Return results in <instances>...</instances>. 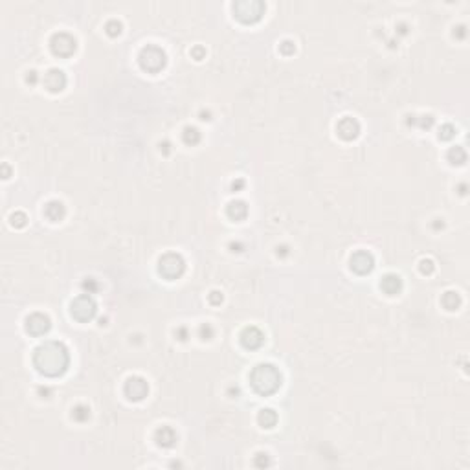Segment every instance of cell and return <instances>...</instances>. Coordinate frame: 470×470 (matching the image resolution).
<instances>
[{"label": "cell", "mask_w": 470, "mask_h": 470, "mask_svg": "<svg viewBox=\"0 0 470 470\" xmlns=\"http://www.w3.org/2000/svg\"><path fill=\"white\" fill-rule=\"evenodd\" d=\"M123 391H125V397L129 400H134V402L143 400L149 393L147 380L141 379V377H131L123 386Z\"/></svg>", "instance_id": "ba28073f"}, {"label": "cell", "mask_w": 470, "mask_h": 470, "mask_svg": "<svg viewBox=\"0 0 470 470\" xmlns=\"http://www.w3.org/2000/svg\"><path fill=\"white\" fill-rule=\"evenodd\" d=\"M419 270H421L422 274H432L435 270V265L432 259H422L421 263H419Z\"/></svg>", "instance_id": "4316f807"}, {"label": "cell", "mask_w": 470, "mask_h": 470, "mask_svg": "<svg viewBox=\"0 0 470 470\" xmlns=\"http://www.w3.org/2000/svg\"><path fill=\"white\" fill-rule=\"evenodd\" d=\"M245 186V180H237V182H233L232 184V188H233V191H237V190H241Z\"/></svg>", "instance_id": "d590c367"}, {"label": "cell", "mask_w": 470, "mask_h": 470, "mask_svg": "<svg viewBox=\"0 0 470 470\" xmlns=\"http://www.w3.org/2000/svg\"><path fill=\"white\" fill-rule=\"evenodd\" d=\"M198 336H200V340H211L213 338V327L210 323H202L200 329H198Z\"/></svg>", "instance_id": "484cf974"}, {"label": "cell", "mask_w": 470, "mask_h": 470, "mask_svg": "<svg viewBox=\"0 0 470 470\" xmlns=\"http://www.w3.org/2000/svg\"><path fill=\"white\" fill-rule=\"evenodd\" d=\"M380 288L386 292L387 296H395L402 290V279L397 274H386L380 281Z\"/></svg>", "instance_id": "2e32d148"}, {"label": "cell", "mask_w": 470, "mask_h": 470, "mask_svg": "<svg viewBox=\"0 0 470 470\" xmlns=\"http://www.w3.org/2000/svg\"><path fill=\"white\" fill-rule=\"evenodd\" d=\"M155 441L162 448H173L176 441H178V435H176V432L171 426H160L155 432Z\"/></svg>", "instance_id": "5bb4252c"}, {"label": "cell", "mask_w": 470, "mask_h": 470, "mask_svg": "<svg viewBox=\"0 0 470 470\" xmlns=\"http://www.w3.org/2000/svg\"><path fill=\"white\" fill-rule=\"evenodd\" d=\"M279 50H281V54H285V55H292L296 52V46L292 41H283L279 44Z\"/></svg>", "instance_id": "f1b7e54d"}, {"label": "cell", "mask_w": 470, "mask_h": 470, "mask_svg": "<svg viewBox=\"0 0 470 470\" xmlns=\"http://www.w3.org/2000/svg\"><path fill=\"white\" fill-rule=\"evenodd\" d=\"M182 138L188 145H196L200 141V133H198L196 127H186L182 133Z\"/></svg>", "instance_id": "44dd1931"}, {"label": "cell", "mask_w": 470, "mask_h": 470, "mask_svg": "<svg viewBox=\"0 0 470 470\" xmlns=\"http://www.w3.org/2000/svg\"><path fill=\"white\" fill-rule=\"evenodd\" d=\"M83 287H84V290H88L86 294H92V292L98 288V285H96V281H94V279H86L83 283Z\"/></svg>", "instance_id": "1f68e13d"}, {"label": "cell", "mask_w": 470, "mask_h": 470, "mask_svg": "<svg viewBox=\"0 0 470 470\" xmlns=\"http://www.w3.org/2000/svg\"><path fill=\"white\" fill-rule=\"evenodd\" d=\"M50 46H52V52H54L57 57H70L74 55V52L78 48V42H76V39H74L70 33L61 31V33H55V35L52 37Z\"/></svg>", "instance_id": "52a82bcc"}, {"label": "cell", "mask_w": 470, "mask_h": 470, "mask_svg": "<svg viewBox=\"0 0 470 470\" xmlns=\"http://www.w3.org/2000/svg\"><path fill=\"white\" fill-rule=\"evenodd\" d=\"M228 217L232 221H243L248 215V206L243 200H233V202L228 204Z\"/></svg>", "instance_id": "e0dca14e"}, {"label": "cell", "mask_w": 470, "mask_h": 470, "mask_svg": "<svg viewBox=\"0 0 470 470\" xmlns=\"http://www.w3.org/2000/svg\"><path fill=\"white\" fill-rule=\"evenodd\" d=\"M351 270L353 272H357L358 276H365L369 274L373 270V267H375V257H373V253H369L367 250H358V252H355L351 255Z\"/></svg>", "instance_id": "9c48e42d"}, {"label": "cell", "mask_w": 470, "mask_h": 470, "mask_svg": "<svg viewBox=\"0 0 470 470\" xmlns=\"http://www.w3.org/2000/svg\"><path fill=\"white\" fill-rule=\"evenodd\" d=\"M257 419H259V424L263 428H274L276 422H277V414H276L274 410L267 408V410H261Z\"/></svg>", "instance_id": "ac0fdd59"}, {"label": "cell", "mask_w": 470, "mask_h": 470, "mask_svg": "<svg viewBox=\"0 0 470 470\" xmlns=\"http://www.w3.org/2000/svg\"><path fill=\"white\" fill-rule=\"evenodd\" d=\"M191 55L195 57L196 61H200V59H202V57L206 55V50H204V48H200V46H196V48H193V50H191Z\"/></svg>", "instance_id": "d6a6232c"}, {"label": "cell", "mask_w": 470, "mask_h": 470, "mask_svg": "<svg viewBox=\"0 0 470 470\" xmlns=\"http://www.w3.org/2000/svg\"><path fill=\"white\" fill-rule=\"evenodd\" d=\"M105 31L111 37H118L121 33V22L116 21V19H111V21L105 24Z\"/></svg>", "instance_id": "603a6c76"}, {"label": "cell", "mask_w": 470, "mask_h": 470, "mask_svg": "<svg viewBox=\"0 0 470 470\" xmlns=\"http://www.w3.org/2000/svg\"><path fill=\"white\" fill-rule=\"evenodd\" d=\"M33 364L44 377H59L70 364V355L63 342L50 340L35 349Z\"/></svg>", "instance_id": "6da1fadb"}, {"label": "cell", "mask_w": 470, "mask_h": 470, "mask_svg": "<svg viewBox=\"0 0 470 470\" xmlns=\"http://www.w3.org/2000/svg\"><path fill=\"white\" fill-rule=\"evenodd\" d=\"M175 334L178 336V340H186V338H188V331L184 329V327H180V329H176Z\"/></svg>", "instance_id": "836d02e7"}, {"label": "cell", "mask_w": 470, "mask_h": 470, "mask_svg": "<svg viewBox=\"0 0 470 470\" xmlns=\"http://www.w3.org/2000/svg\"><path fill=\"white\" fill-rule=\"evenodd\" d=\"M336 133H338V136H340L342 140L351 141V140H355V138H357L358 134H360V123H358L355 118L345 116V118H342L340 121H338Z\"/></svg>", "instance_id": "4fadbf2b"}, {"label": "cell", "mask_w": 470, "mask_h": 470, "mask_svg": "<svg viewBox=\"0 0 470 470\" xmlns=\"http://www.w3.org/2000/svg\"><path fill=\"white\" fill-rule=\"evenodd\" d=\"M26 81H28L29 84H35L37 83V72H29L28 76H26Z\"/></svg>", "instance_id": "e575fe53"}, {"label": "cell", "mask_w": 470, "mask_h": 470, "mask_svg": "<svg viewBox=\"0 0 470 470\" xmlns=\"http://www.w3.org/2000/svg\"><path fill=\"white\" fill-rule=\"evenodd\" d=\"M432 123H434V118H432V116H421V118H419V125H421L422 129L432 127Z\"/></svg>", "instance_id": "4dcf8cb0"}, {"label": "cell", "mask_w": 470, "mask_h": 470, "mask_svg": "<svg viewBox=\"0 0 470 470\" xmlns=\"http://www.w3.org/2000/svg\"><path fill=\"white\" fill-rule=\"evenodd\" d=\"M42 83H44V88H46V90L57 94V92L64 90V86H66V76H64L63 70L52 68V70H48L44 74Z\"/></svg>", "instance_id": "7c38bea8"}, {"label": "cell", "mask_w": 470, "mask_h": 470, "mask_svg": "<svg viewBox=\"0 0 470 470\" xmlns=\"http://www.w3.org/2000/svg\"><path fill=\"white\" fill-rule=\"evenodd\" d=\"M281 373L272 364L255 365L250 373V384L259 395H272L281 387Z\"/></svg>", "instance_id": "7a4b0ae2"}, {"label": "cell", "mask_w": 470, "mask_h": 470, "mask_svg": "<svg viewBox=\"0 0 470 470\" xmlns=\"http://www.w3.org/2000/svg\"><path fill=\"white\" fill-rule=\"evenodd\" d=\"M72 419L78 422H86L90 419V408L84 406V404H79L72 410Z\"/></svg>", "instance_id": "ffe728a7"}, {"label": "cell", "mask_w": 470, "mask_h": 470, "mask_svg": "<svg viewBox=\"0 0 470 470\" xmlns=\"http://www.w3.org/2000/svg\"><path fill=\"white\" fill-rule=\"evenodd\" d=\"M448 160L454 164V166H461V164H465V160H467V153H465L463 147H452L448 151Z\"/></svg>", "instance_id": "7402d4cb"}, {"label": "cell", "mask_w": 470, "mask_h": 470, "mask_svg": "<svg viewBox=\"0 0 470 470\" xmlns=\"http://www.w3.org/2000/svg\"><path fill=\"white\" fill-rule=\"evenodd\" d=\"M50 327H52V322H50L48 316L42 314V312H33L31 316L26 318V331H28L29 334H33V336L46 334L50 331Z\"/></svg>", "instance_id": "30bf717a"}, {"label": "cell", "mask_w": 470, "mask_h": 470, "mask_svg": "<svg viewBox=\"0 0 470 470\" xmlns=\"http://www.w3.org/2000/svg\"><path fill=\"white\" fill-rule=\"evenodd\" d=\"M138 61H140V66L143 70L151 72V74H156L160 72L166 63H167V57H166V52L160 48V46H155V44H147L140 50V55H138Z\"/></svg>", "instance_id": "3957f363"}, {"label": "cell", "mask_w": 470, "mask_h": 470, "mask_svg": "<svg viewBox=\"0 0 470 470\" xmlns=\"http://www.w3.org/2000/svg\"><path fill=\"white\" fill-rule=\"evenodd\" d=\"M222 300H224V298H222V294H221L219 290H213V292L210 294V303H211V305H221V303H222Z\"/></svg>", "instance_id": "f546056e"}, {"label": "cell", "mask_w": 470, "mask_h": 470, "mask_svg": "<svg viewBox=\"0 0 470 470\" xmlns=\"http://www.w3.org/2000/svg\"><path fill=\"white\" fill-rule=\"evenodd\" d=\"M184 270H186V261L180 253L169 252L166 255H162L160 261H158V272H160L162 277H166L169 281L178 279L184 274Z\"/></svg>", "instance_id": "277c9868"}, {"label": "cell", "mask_w": 470, "mask_h": 470, "mask_svg": "<svg viewBox=\"0 0 470 470\" xmlns=\"http://www.w3.org/2000/svg\"><path fill=\"white\" fill-rule=\"evenodd\" d=\"M64 215H66V210H64V204L61 200H50L46 206H44V217L52 221V222H59L63 221Z\"/></svg>", "instance_id": "9a60e30c"}, {"label": "cell", "mask_w": 470, "mask_h": 470, "mask_svg": "<svg viewBox=\"0 0 470 470\" xmlns=\"http://www.w3.org/2000/svg\"><path fill=\"white\" fill-rule=\"evenodd\" d=\"M72 316L78 320V322H90L92 318L96 316L98 305L94 302V298L90 294H81L78 296L70 305Z\"/></svg>", "instance_id": "8992f818"}, {"label": "cell", "mask_w": 470, "mask_h": 470, "mask_svg": "<svg viewBox=\"0 0 470 470\" xmlns=\"http://www.w3.org/2000/svg\"><path fill=\"white\" fill-rule=\"evenodd\" d=\"M241 344H243V347L245 349H250V351H253V349H259L261 345H263V342H265V334H263V331L257 329V327H246V329H243V332H241Z\"/></svg>", "instance_id": "8fae6325"}, {"label": "cell", "mask_w": 470, "mask_h": 470, "mask_svg": "<svg viewBox=\"0 0 470 470\" xmlns=\"http://www.w3.org/2000/svg\"><path fill=\"white\" fill-rule=\"evenodd\" d=\"M7 175H9V169H7V166H4V178H7Z\"/></svg>", "instance_id": "8d00e7d4"}, {"label": "cell", "mask_w": 470, "mask_h": 470, "mask_svg": "<svg viewBox=\"0 0 470 470\" xmlns=\"http://www.w3.org/2000/svg\"><path fill=\"white\" fill-rule=\"evenodd\" d=\"M253 465L257 467V469H263V467H268L270 465V457H268V454H257L255 456V461H253Z\"/></svg>", "instance_id": "83f0119b"}, {"label": "cell", "mask_w": 470, "mask_h": 470, "mask_svg": "<svg viewBox=\"0 0 470 470\" xmlns=\"http://www.w3.org/2000/svg\"><path fill=\"white\" fill-rule=\"evenodd\" d=\"M456 136V127L454 125H450V123H446V125H442L441 129H439V138L441 140H452Z\"/></svg>", "instance_id": "cb8c5ba5"}, {"label": "cell", "mask_w": 470, "mask_h": 470, "mask_svg": "<svg viewBox=\"0 0 470 470\" xmlns=\"http://www.w3.org/2000/svg\"><path fill=\"white\" fill-rule=\"evenodd\" d=\"M442 307L446 310H456L459 305H461V298H459V294L457 292H452V290H448V292H444L442 294Z\"/></svg>", "instance_id": "d6986e66"}, {"label": "cell", "mask_w": 470, "mask_h": 470, "mask_svg": "<svg viewBox=\"0 0 470 470\" xmlns=\"http://www.w3.org/2000/svg\"><path fill=\"white\" fill-rule=\"evenodd\" d=\"M26 221H28V217H26V213H22V211H15L13 215H11V224H13L15 228L26 226Z\"/></svg>", "instance_id": "d4e9b609"}, {"label": "cell", "mask_w": 470, "mask_h": 470, "mask_svg": "<svg viewBox=\"0 0 470 470\" xmlns=\"http://www.w3.org/2000/svg\"><path fill=\"white\" fill-rule=\"evenodd\" d=\"M233 13L241 22H257L265 13V4L261 0H239L233 4Z\"/></svg>", "instance_id": "5b68a950"}]
</instances>
